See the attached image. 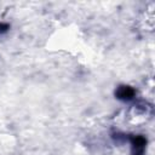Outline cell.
Masks as SVG:
<instances>
[{"mask_svg":"<svg viewBox=\"0 0 155 155\" xmlns=\"http://www.w3.org/2000/svg\"><path fill=\"white\" fill-rule=\"evenodd\" d=\"M134 93H136L132 87H130V86H120L116 90V92H115L116 97L119 99H122V101H130V99H132L134 97Z\"/></svg>","mask_w":155,"mask_h":155,"instance_id":"obj_1","label":"cell"},{"mask_svg":"<svg viewBox=\"0 0 155 155\" xmlns=\"http://www.w3.org/2000/svg\"><path fill=\"white\" fill-rule=\"evenodd\" d=\"M132 147H133V150L138 154V155H140L142 153H143V150H144V148H145V144H147V139L143 137V136H136V137H133L132 138Z\"/></svg>","mask_w":155,"mask_h":155,"instance_id":"obj_2","label":"cell"}]
</instances>
